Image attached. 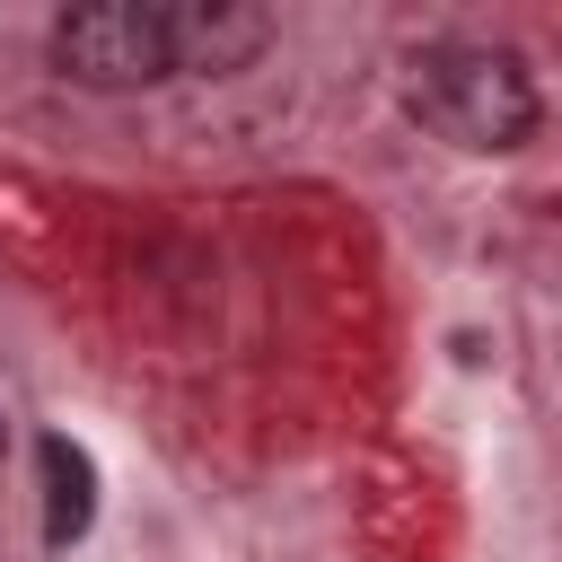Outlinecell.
Segmentation results:
<instances>
[{
    "instance_id": "obj_2",
    "label": "cell",
    "mask_w": 562,
    "mask_h": 562,
    "mask_svg": "<svg viewBox=\"0 0 562 562\" xmlns=\"http://www.w3.org/2000/svg\"><path fill=\"white\" fill-rule=\"evenodd\" d=\"M44 53L79 88H158L176 79V35L158 0H79L44 26Z\"/></svg>"
},
{
    "instance_id": "obj_4",
    "label": "cell",
    "mask_w": 562,
    "mask_h": 562,
    "mask_svg": "<svg viewBox=\"0 0 562 562\" xmlns=\"http://www.w3.org/2000/svg\"><path fill=\"white\" fill-rule=\"evenodd\" d=\"M44 483H53V518H44V536L70 544V536L88 527V509H97V474H88V457H79L70 439H44Z\"/></svg>"
},
{
    "instance_id": "obj_5",
    "label": "cell",
    "mask_w": 562,
    "mask_h": 562,
    "mask_svg": "<svg viewBox=\"0 0 562 562\" xmlns=\"http://www.w3.org/2000/svg\"><path fill=\"white\" fill-rule=\"evenodd\" d=\"M0 457H9V430H0Z\"/></svg>"
},
{
    "instance_id": "obj_3",
    "label": "cell",
    "mask_w": 562,
    "mask_h": 562,
    "mask_svg": "<svg viewBox=\"0 0 562 562\" xmlns=\"http://www.w3.org/2000/svg\"><path fill=\"white\" fill-rule=\"evenodd\" d=\"M167 35H176V70L228 79L272 44V18L246 9V0H184V9H167Z\"/></svg>"
},
{
    "instance_id": "obj_1",
    "label": "cell",
    "mask_w": 562,
    "mask_h": 562,
    "mask_svg": "<svg viewBox=\"0 0 562 562\" xmlns=\"http://www.w3.org/2000/svg\"><path fill=\"white\" fill-rule=\"evenodd\" d=\"M404 70H413V79H404L413 123H422V132H439V140H457V149L501 158V149H527V140H536V123H544V97H536L527 61H518V53H501V44L439 35V44H422Z\"/></svg>"
}]
</instances>
